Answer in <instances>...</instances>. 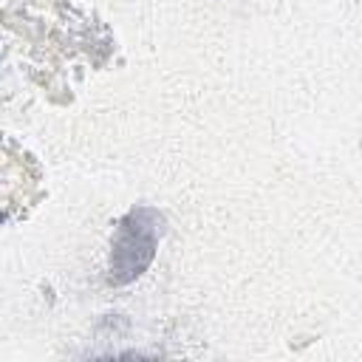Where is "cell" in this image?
I'll return each mask as SVG.
<instances>
[{
    "mask_svg": "<svg viewBox=\"0 0 362 362\" xmlns=\"http://www.w3.org/2000/svg\"><path fill=\"white\" fill-rule=\"evenodd\" d=\"M158 223L161 218L147 206H136L119 221L110 246V266H107L110 286H124L150 266L158 249V232H161Z\"/></svg>",
    "mask_w": 362,
    "mask_h": 362,
    "instance_id": "cell-1",
    "label": "cell"
}]
</instances>
